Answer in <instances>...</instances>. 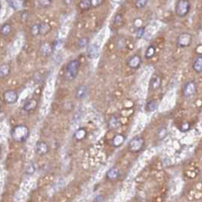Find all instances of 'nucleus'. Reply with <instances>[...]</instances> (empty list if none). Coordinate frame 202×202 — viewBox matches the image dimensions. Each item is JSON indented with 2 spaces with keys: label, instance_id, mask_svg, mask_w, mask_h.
I'll return each mask as SVG.
<instances>
[{
  "label": "nucleus",
  "instance_id": "obj_36",
  "mask_svg": "<svg viewBox=\"0 0 202 202\" xmlns=\"http://www.w3.org/2000/svg\"><path fill=\"white\" fill-rule=\"evenodd\" d=\"M51 1H48V0H43V1H39L38 2V4L40 5L41 7L43 8H46V7H48V6H50L51 5Z\"/></svg>",
  "mask_w": 202,
  "mask_h": 202
},
{
  "label": "nucleus",
  "instance_id": "obj_16",
  "mask_svg": "<svg viewBox=\"0 0 202 202\" xmlns=\"http://www.w3.org/2000/svg\"><path fill=\"white\" fill-rule=\"evenodd\" d=\"M192 68L197 73H201L202 72V56L200 54L194 61Z\"/></svg>",
  "mask_w": 202,
  "mask_h": 202
},
{
  "label": "nucleus",
  "instance_id": "obj_28",
  "mask_svg": "<svg viewBox=\"0 0 202 202\" xmlns=\"http://www.w3.org/2000/svg\"><path fill=\"white\" fill-rule=\"evenodd\" d=\"M30 34L34 37L40 36V23H34L30 27Z\"/></svg>",
  "mask_w": 202,
  "mask_h": 202
},
{
  "label": "nucleus",
  "instance_id": "obj_38",
  "mask_svg": "<svg viewBox=\"0 0 202 202\" xmlns=\"http://www.w3.org/2000/svg\"><path fill=\"white\" fill-rule=\"evenodd\" d=\"M27 18H28L27 12H23V13H22V15H21V18H22V19L26 20V19H27Z\"/></svg>",
  "mask_w": 202,
  "mask_h": 202
},
{
  "label": "nucleus",
  "instance_id": "obj_41",
  "mask_svg": "<svg viewBox=\"0 0 202 202\" xmlns=\"http://www.w3.org/2000/svg\"><path fill=\"white\" fill-rule=\"evenodd\" d=\"M1 8H2V5H1V2H0V10H1Z\"/></svg>",
  "mask_w": 202,
  "mask_h": 202
},
{
  "label": "nucleus",
  "instance_id": "obj_19",
  "mask_svg": "<svg viewBox=\"0 0 202 202\" xmlns=\"http://www.w3.org/2000/svg\"><path fill=\"white\" fill-rule=\"evenodd\" d=\"M156 55V48L154 45H151L147 48L146 51L145 53V58L147 60H149L151 59L152 58H154Z\"/></svg>",
  "mask_w": 202,
  "mask_h": 202
},
{
  "label": "nucleus",
  "instance_id": "obj_27",
  "mask_svg": "<svg viewBox=\"0 0 202 202\" xmlns=\"http://www.w3.org/2000/svg\"><path fill=\"white\" fill-rule=\"evenodd\" d=\"M89 41H90V40H89L88 37H81V38H80L79 40H78L77 43H76V44H77V47L80 48H85V47H87V45H88Z\"/></svg>",
  "mask_w": 202,
  "mask_h": 202
},
{
  "label": "nucleus",
  "instance_id": "obj_3",
  "mask_svg": "<svg viewBox=\"0 0 202 202\" xmlns=\"http://www.w3.org/2000/svg\"><path fill=\"white\" fill-rule=\"evenodd\" d=\"M145 139L142 136H136L129 141L128 149L132 153H139L145 147Z\"/></svg>",
  "mask_w": 202,
  "mask_h": 202
},
{
  "label": "nucleus",
  "instance_id": "obj_23",
  "mask_svg": "<svg viewBox=\"0 0 202 202\" xmlns=\"http://www.w3.org/2000/svg\"><path fill=\"white\" fill-rule=\"evenodd\" d=\"M11 67L10 65L8 64H4V65L0 66V77H5L8 76L10 73Z\"/></svg>",
  "mask_w": 202,
  "mask_h": 202
},
{
  "label": "nucleus",
  "instance_id": "obj_21",
  "mask_svg": "<svg viewBox=\"0 0 202 202\" xmlns=\"http://www.w3.org/2000/svg\"><path fill=\"white\" fill-rule=\"evenodd\" d=\"M12 32V26L9 23H4L0 28V34L3 37H7Z\"/></svg>",
  "mask_w": 202,
  "mask_h": 202
},
{
  "label": "nucleus",
  "instance_id": "obj_30",
  "mask_svg": "<svg viewBox=\"0 0 202 202\" xmlns=\"http://www.w3.org/2000/svg\"><path fill=\"white\" fill-rule=\"evenodd\" d=\"M35 166L33 163H30L29 164L26 166V168H25V173L27 175H32L35 173Z\"/></svg>",
  "mask_w": 202,
  "mask_h": 202
},
{
  "label": "nucleus",
  "instance_id": "obj_24",
  "mask_svg": "<svg viewBox=\"0 0 202 202\" xmlns=\"http://www.w3.org/2000/svg\"><path fill=\"white\" fill-rule=\"evenodd\" d=\"M8 4L9 5L11 8L15 9V10H18L21 9L24 6V2L23 1H9Z\"/></svg>",
  "mask_w": 202,
  "mask_h": 202
},
{
  "label": "nucleus",
  "instance_id": "obj_13",
  "mask_svg": "<svg viewBox=\"0 0 202 202\" xmlns=\"http://www.w3.org/2000/svg\"><path fill=\"white\" fill-rule=\"evenodd\" d=\"M53 49H54V48H53V45L50 44V43H48V42H44V43H43L41 45H40V53H41L43 56H45V57L49 56L52 53Z\"/></svg>",
  "mask_w": 202,
  "mask_h": 202
},
{
  "label": "nucleus",
  "instance_id": "obj_26",
  "mask_svg": "<svg viewBox=\"0 0 202 202\" xmlns=\"http://www.w3.org/2000/svg\"><path fill=\"white\" fill-rule=\"evenodd\" d=\"M120 121H119L118 119L116 117H114V116H113L112 118L110 119V120L108 121V126L111 129H116V128H117L118 126H120Z\"/></svg>",
  "mask_w": 202,
  "mask_h": 202
},
{
  "label": "nucleus",
  "instance_id": "obj_1",
  "mask_svg": "<svg viewBox=\"0 0 202 202\" xmlns=\"http://www.w3.org/2000/svg\"><path fill=\"white\" fill-rule=\"evenodd\" d=\"M80 68V62L77 59L71 60L67 65L65 69V78L67 81H73L77 76L79 73Z\"/></svg>",
  "mask_w": 202,
  "mask_h": 202
},
{
  "label": "nucleus",
  "instance_id": "obj_15",
  "mask_svg": "<svg viewBox=\"0 0 202 202\" xmlns=\"http://www.w3.org/2000/svg\"><path fill=\"white\" fill-rule=\"evenodd\" d=\"M120 170L116 167H112L106 173V177L109 180H116L120 177Z\"/></svg>",
  "mask_w": 202,
  "mask_h": 202
},
{
  "label": "nucleus",
  "instance_id": "obj_14",
  "mask_svg": "<svg viewBox=\"0 0 202 202\" xmlns=\"http://www.w3.org/2000/svg\"><path fill=\"white\" fill-rule=\"evenodd\" d=\"M125 139H126V136L123 134H117L116 136H114V137L113 138L112 140V146L115 147V148H118L120 147L125 142Z\"/></svg>",
  "mask_w": 202,
  "mask_h": 202
},
{
  "label": "nucleus",
  "instance_id": "obj_40",
  "mask_svg": "<svg viewBox=\"0 0 202 202\" xmlns=\"http://www.w3.org/2000/svg\"><path fill=\"white\" fill-rule=\"evenodd\" d=\"M1 105H2V101L1 99H0V108H1Z\"/></svg>",
  "mask_w": 202,
  "mask_h": 202
},
{
  "label": "nucleus",
  "instance_id": "obj_4",
  "mask_svg": "<svg viewBox=\"0 0 202 202\" xmlns=\"http://www.w3.org/2000/svg\"><path fill=\"white\" fill-rule=\"evenodd\" d=\"M191 9V4L188 0H180L176 2V13L179 18H184Z\"/></svg>",
  "mask_w": 202,
  "mask_h": 202
},
{
  "label": "nucleus",
  "instance_id": "obj_12",
  "mask_svg": "<svg viewBox=\"0 0 202 202\" xmlns=\"http://www.w3.org/2000/svg\"><path fill=\"white\" fill-rule=\"evenodd\" d=\"M38 106V101L35 98H30L23 105V109L27 112H34Z\"/></svg>",
  "mask_w": 202,
  "mask_h": 202
},
{
  "label": "nucleus",
  "instance_id": "obj_31",
  "mask_svg": "<svg viewBox=\"0 0 202 202\" xmlns=\"http://www.w3.org/2000/svg\"><path fill=\"white\" fill-rule=\"evenodd\" d=\"M148 2L147 0H138V1L135 2L134 5L136 9H140L145 8L147 5V4H148Z\"/></svg>",
  "mask_w": 202,
  "mask_h": 202
},
{
  "label": "nucleus",
  "instance_id": "obj_22",
  "mask_svg": "<svg viewBox=\"0 0 202 202\" xmlns=\"http://www.w3.org/2000/svg\"><path fill=\"white\" fill-rule=\"evenodd\" d=\"M99 54V48L95 45H92L89 48V56L91 58H96Z\"/></svg>",
  "mask_w": 202,
  "mask_h": 202
},
{
  "label": "nucleus",
  "instance_id": "obj_29",
  "mask_svg": "<svg viewBox=\"0 0 202 202\" xmlns=\"http://www.w3.org/2000/svg\"><path fill=\"white\" fill-rule=\"evenodd\" d=\"M86 134H87V132L84 129H78L77 131L76 132V133L74 135V137L76 140H82L85 138Z\"/></svg>",
  "mask_w": 202,
  "mask_h": 202
},
{
  "label": "nucleus",
  "instance_id": "obj_7",
  "mask_svg": "<svg viewBox=\"0 0 202 202\" xmlns=\"http://www.w3.org/2000/svg\"><path fill=\"white\" fill-rule=\"evenodd\" d=\"M48 145L44 141H38L36 143L34 151L35 153L39 156H44L48 152Z\"/></svg>",
  "mask_w": 202,
  "mask_h": 202
},
{
  "label": "nucleus",
  "instance_id": "obj_9",
  "mask_svg": "<svg viewBox=\"0 0 202 202\" xmlns=\"http://www.w3.org/2000/svg\"><path fill=\"white\" fill-rule=\"evenodd\" d=\"M142 64V58L139 55H133L127 61V66L131 69L136 70Z\"/></svg>",
  "mask_w": 202,
  "mask_h": 202
},
{
  "label": "nucleus",
  "instance_id": "obj_18",
  "mask_svg": "<svg viewBox=\"0 0 202 202\" xmlns=\"http://www.w3.org/2000/svg\"><path fill=\"white\" fill-rule=\"evenodd\" d=\"M167 135H168V129L165 126H162L158 129L157 133H156V137H157L158 140L162 141L167 137Z\"/></svg>",
  "mask_w": 202,
  "mask_h": 202
},
{
  "label": "nucleus",
  "instance_id": "obj_8",
  "mask_svg": "<svg viewBox=\"0 0 202 202\" xmlns=\"http://www.w3.org/2000/svg\"><path fill=\"white\" fill-rule=\"evenodd\" d=\"M5 101L8 104H15L18 100V95L15 91L7 90L3 94Z\"/></svg>",
  "mask_w": 202,
  "mask_h": 202
},
{
  "label": "nucleus",
  "instance_id": "obj_35",
  "mask_svg": "<svg viewBox=\"0 0 202 202\" xmlns=\"http://www.w3.org/2000/svg\"><path fill=\"white\" fill-rule=\"evenodd\" d=\"M189 129H190V124H189V123H188V122H185V123H183V124L179 126V130L181 131V132H186V131L189 130Z\"/></svg>",
  "mask_w": 202,
  "mask_h": 202
},
{
  "label": "nucleus",
  "instance_id": "obj_34",
  "mask_svg": "<svg viewBox=\"0 0 202 202\" xmlns=\"http://www.w3.org/2000/svg\"><path fill=\"white\" fill-rule=\"evenodd\" d=\"M105 2L102 0H91V8H97L101 6Z\"/></svg>",
  "mask_w": 202,
  "mask_h": 202
},
{
  "label": "nucleus",
  "instance_id": "obj_11",
  "mask_svg": "<svg viewBox=\"0 0 202 202\" xmlns=\"http://www.w3.org/2000/svg\"><path fill=\"white\" fill-rule=\"evenodd\" d=\"M89 88L86 85H80L76 87L75 90V97L77 99H82L84 98L88 95Z\"/></svg>",
  "mask_w": 202,
  "mask_h": 202
},
{
  "label": "nucleus",
  "instance_id": "obj_20",
  "mask_svg": "<svg viewBox=\"0 0 202 202\" xmlns=\"http://www.w3.org/2000/svg\"><path fill=\"white\" fill-rule=\"evenodd\" d=\"M50 31H51V26L48 23L43 22L40 23V35H47Z\"/></svg>",
  "mask_w": 202,
  "mask_h": 202
},
{
  "label": "nucleus",
  "instance_id": "obj_10",
  "mask_svg": "<svg viewBox=\"0 0 202 202\" xmlns=\"http://www.w3.org/2000/svg\"><path fill=\"white\" fill-rule=\"evenodd\" d=\"M161 84H162V80L161 76L158 75H154L150 80L149 90L152 92L158 90L161 87Z\"/></svg>",
  "mask_w": 202,
  "mask_h": 202
},
{
  "label": "nucleus",
  "instance_id": "obj_25",
  "mask_svg": "<svg viewBox=\"0 0 202 202\" xmlns=\"http://www.w3.org/2000/svg\"><path fill=\"white\" fill-rule=\"evenodd\" d=\"M78 7L81 11H88L90 10L91 8V3L89 0H85V1L80 2L78 4Z\"/></svg>",
  "mask_w": 202,
  "mask_h": 202
},
{
  "label": "nucleus",
  "instance_id": "obj_5",
  "mask_svg": "<svg viewBox=\"0 0 202 202\" xmlns=\"http://www.w3.org/2000/svg\"><path fill=\"white\" fill-rule=\"evenodd\" d=\"M197 92V84L195 81L190 80L184 84L183 88V95L186 98L193 97Z\"/></svg>",
  "mask_w": 202,
  "mask_h": 202
},
{
  "label": "nucleus",
  "instance_id": "obj_39",
  "mask_svg": "<svg viewBox=\"0 0 202 202\" xmlns=\"http://www.w3.org/2000/svg\"><path fill=\"white\" fill-rule=\"evenodd\" d=\"M1 153H2V148L1 146H0V156H1Z\"/></svg>",
  "mask_w": 202,
  "mask_h": 202
},
{
  "label": "nucleus",
  "instance_id": "obj_2",
  "mask_svg": "<svg viewBox=\"0 0 202 202\" xmlns=\"http://www.w3.org/2000/svg\"><path fill=\"white\" fill-rule=\"evenodd\" d=\"M12 137L18 142H23L27 140L30 135V130L24 125H17L12 129Z\"/></svg>",
  "mask_w": 202,
  "mask_h": 202
},
{
  "label": "nucleus",
  "instance_id": "obj_37",
  "mask_svg": "<svg viewBox=\"0 0 202 202\" xmlns=\"http://www.w3.org/2000/svg\"><path fill=\"white\" fill-rule=\"evenodd\" d=\"M120 44H121V45H120V48H124L125 46H126V41H125L124 38H120V39H119L118 40H117V48L120 46Z\"/></svg>",
  "mask_w": 202,
  "mask_h": 202
},
{
  "label": "nucleus",
  "instance_id": "obj_6",
  "mask_svg": "<svg viewBox=\"0 0 202 202\" xmlns=\"http://www.w3.org/2000/svg\"><path fill=\"white\" fill-rule=\"evenodd\" d=\"M192 43V35L189 33L185 32L179 34L176 41V45L180 48H185L190 46Z\"/></svg>",
  "mask_w": 202,
  "mask_h": 202
},
{
  "label": "nucleus",
  "instance_id": "obj_32",
  "mask_svg": "<svg viewBox=\"0 0 202 202\" xmlns=\"http://www.w3.org/2000/svg\"><path fill=\"white\" fill-rule=\"evenodd\" d=\"M145 27H140L137 29L136 30V37L138 39H141L142 37H143V36L145 35Z\"/></svg>",
  "mask_w": 202,
  "mask_h": 202
},
{
  "label": "nucleus",
  "instance_id": "obj_17",
  "mask_svg": "<svg viewBox=\"0 0 202 202\" xmlns=\"http://www.w3.org/2000/svg\"><path fill=\"white\" fill-rule=\"evenodd\" d=\"M158 108V103L156 100L151 99L149 100L145 105V111L148 112H155Z\"/></svg>",
  "mask_w": 202,
  "mask_h": 202
},
{
  "label": "nucleus",
  "instance_id": "obj_33",
  "mask_svg": "<svg viewBox=\"0 0 202 202\" xmlns=\"http://www.w3.org/2000/svg\"><path fill=\"white\" fill-rule=\"evenodd\" d=\"M122 23H123V16H122L121 14H117L114 17V23L115 25H119L121 24Z\"/></svg>",
  "mask_w": 202,
  "mask_h": 202
}]
</instances>
